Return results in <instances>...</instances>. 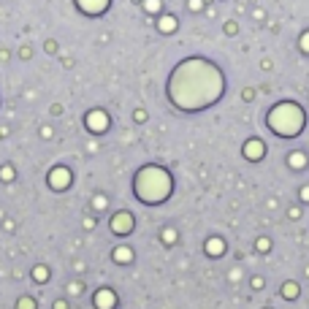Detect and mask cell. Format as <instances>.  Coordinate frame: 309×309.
<instances>
[{
  "label": "cell",
  "mask_w": 309,
  "mask_h": 309,
  "mask_svg": "<svg viewBox=\"0 0 309 309\" xmlns=\"http://www.w3.org/2000/svg\"><path fill=\"white\" fill-rule=\"evenodd\" d=\"M114 304H117V296H114V291H109V287H103V291L95 293V306L98 309H111Z\"/></svg>",
  "instance_id": "cell-11"
},
{
  "label": "cell",
  "mask_w": 309,
  "mask_h": 309,
  "mask_svg": "<svg viewBox=\"0 0 309 309\" xmlns=\"http://www.w3.org/2000/svg\"><path fill=\"white\" fill-rule=\"evenodd\" d=\"M44 49H46V52H57V44H54V41H46Z\"/></svg>",
  "instance_id": "cell-27"
},
{
  "label": "cell",
  "mask_w": 309,
  "mask_h": 309,
  "mask_svg": "<svg viewBox=\"0 0 309 309\" xmlns=\"http://www.w3.org/2000/svg\"><path fill=\"white\" fill-rule=\"evenodd\" d=\"M225 33L234 35V33H236V22H228V25H225Z\"/></svg>",
  "instance_id": "cell-26"
},
{
  "label": "cell",
  "mask_w": 309,
  "mask_h": 309,
  "mask_svg": "<svg viewBox=\"0 0 309 309\" xmlns=\"http://www.w3.org/2000/svg\"><path fill=\"white\" fill-rule=\"evenodd\" d=\"M171 190H173V177L163 166H154V163L141 166L136 171V177H133V196L147 206L168 201Z\"/></svg>",
  "instance_id": "cell-2"
},
{
  "label": "cell",
  "mask_w": 309,
  "mask_h": 309,
  "mask_svg": "<svg viewBox=\"0 0 309 309\" xmlns=\"http://www.w3.org/2000/svg\"><path fill=\"white\" fill-rule=\"evenodd\" d=\"M71 182H73V173H71L68 166H54L49 173H46V185H49L54 192L71 187Z\"/></svg>",
  "instance_id": "cell-5"
},
{
  "label": "cell",
  "mask_w": 309,
  "mask_h": 309,
  "mask_svg": "<svg viewBox=\"0 0 309 309\" xmlns=\"http://www.w3.org/2000/svg\"><path fill=\"white\" fill-rule=\"evenodd\" d=\"M266 152H268V147H266V141L263 139H247L244 144H241V154L249 160V163H260L266 158Z\"/></svg>",
  "instance_id": "cell-6"
},
{
  "label": "cell",
  "mask_w": 309,
  "mask_h": 309,
  "mask_svg": "<svg viewBox=\"0 0 309 309\" xmlns=\"http://www.w3.org/2000/svg\"><path fill=\"white\" fill-rule=\"evenodd\" d=\"M73 3L84 16H101V14L109 11L111 0H73Z\"/></svg>",
  "instance_id": "cell-7"
},
{
  "label": "cell",
  "mask_w": 309,
  "mask_h": 309,
  "mask_svg": "<svg viewBox=\"0 0 309 309\" xmlns=\"http://www.w3.org/2000/svg\"><path fill=\"white\" fill-rule=\"evenodd\" d=\"M206 253H209L211 258L223 255V253H225V241H223V239H217V236H211V239L206 241Z\"/></svg>",
  "instance_id": "cell-12"
},
{
  "label": "cell",
  "mask_w": 309,
  "mask_h": 309,
  "mask_svg": "<svg viewBox=\"0 0 309 309\" xmlns=\"http://www.w3.org/2000/svg\"><path fill=\"white\" fill-rule=\"evenodd\" d=\"M225 95V73L206 57H185L177 63L166 82V98L182 114L211 109Z\"/></svg>",
  "instance_id": "cell-1"
},
{
  "label": "cell",
  "mask_w": 309,
  "mask_h": 309,
  "mask_svg": "<svg viewBox=\"0 0 309 309\" xmlns=\"http://www.w3.org/2000/svg\"><path fill=\"white\" fill-rule=\"evenodd\" d=\"M282 296L285 298H296L298 296V285H293V282L291 285H282Z\"/></svg>",
  "instance_id": "cell-18"
},
{
  "label": "cell",
  "mask_w": 309,
  "mask_h": 309,
  "mask_svg": "<svg viewBox=\"0 0 309 309\" xmlns=\"http://www.w3.org/2000/svg\"><path fill=\"white\" fill-rule=\"evenodd\" d=\"M306 163H309V158H306V152H301V149H293L291 154H287V168H291V171H304Z\"/></svg>",
  "instance_id": "cell-10"
},
{
  "label": "cell",
  "mask_w": 309,
  "mask_h": 309,
  "mask_svg": "<svg viewBox=\"0 0 309 309\" xmlns=\"http://www.w3.org/2000/svg\"><path fill=\"white\" fill-rule=\"evenodd\" d=\"M95 206L103 209V206H106V198H103V196H98V198H95Z\"/></svg>",
  "instance_id": "cell-28"
},
{
  "label": "cell",
  "mask_w": 309,
  "mask_h": 309,
  "mask_svg": "<svg viewBox=\"0 0 309 309\" xmlns=\"http://www.w3.org/2000/svg\"><path fill=\"white\" fill-rule=\"evenodd\" d=\"M258 249H260V253H268V247H272V241H268V239H258V244H255Z\"/></svg>",
  "instance_id": "cell-21"
},
{
  "label": "cell",
  "mask_w": 309,
  "mask_h": 309,
  "mask_svg": "<svg viewBox=\"0 0 309 309\" xmlns=\"http://www.w3.org/2000/svg\"><path fill=\"white\" fill-rule=\"evenodd\" d=\"M133 120H136V122H144V120H147V111H144V109H139L136 114H133Z\"/></svg>",
  "instance_id": "cell-24"
},
{
  "label": "cell",
  "mask_w": 309,
  "mask_h": 309,
  "mask_svg": "<svg viewBox=\"0 0 309 309\" xmlns=\"http://www.w3.org/2000/svg\"><path fill=\"white\" fill-rule=\"evenodd\" d=\"M298 49H301L304 54H309V30H304L301 35H298Z\"/></svg>",
  "instance_id": "cell-17"
},
{
  "label": "cell",
  "mask_w": 309,
  "mask_h": 309,
  "mask_svg": "<svg viewBox=\"0 0 309 309\" xmlns=\"http://www.w3.org/2000/svg\"><path fill=\"white\" fill-rule=\"evenodd\" d=\"M16 309H35V301H33V298H19Z\"/></svg>",
  "instance_id": "cell-20"
},
{
  "label": "cell",
  "mask_w": 309,
  "mask_h": 309,
  "mask_svg": "<svg viewBox=\"0 0 309 309\" xmlns=\"http://www.w3.org/2000/svg\"><path fill=\"white\" fill-rule=\"evenodd\" d=\"M298 196H301V201L309 204V187H301V190H298Z\"/></svg>",
  "instance_id": "cell-25"
},
{
  "label": "cell",
  "mask_w": 309,
  "mask_h": 309,
  "mask_svg": "<svg viewBox=\"0 0 309 309\" xmlns=\"http://www.w3.org/2000/svg\"><path fill=\"white\" fill-rule=\"evenodd\" d=\"M144 11L147 14H160L163 11V0H144Z\"/></svg>",
  "instance_id": "cell-14"
},
{
  "label": "cell",
  "mask_w": 309,
  "mask_h": 309,
  "mask_svg": "<svg viewBox=\"0 0 309 309\" xmlns=\"http://www.w3.org/2000/svg\"><path fill=\"white\" fill-rule=\"evenodd\" d=\"M111 230L117 236L130 234V230H133V215H130V211H117V215L111 217Z\"/></svg>",
  "instance_id": "cell-8"
},
{
  "label": "cell",
  "mask_w": 309,
  "mask_h": 309,
  "mask_svg": "<svg viewBox=\"0 0 309 309\" xmlns=\"http://www.w3.org/2000/svg\"><path fill=\"white\" fill-rule=\"evenodd\" d=\"M54 309H65V301H57V304H54Z\"/></svg>",
  "instance_id": "cell-29"
},
{
  "label": "cell",
  "mask_w": 309,
  "mask_h": 309,
  "mask_svg": "<svg viewBox=\"0 0 309 309\" xmlns=\"http://www.w3.org/2000/svg\"><path fill=\"white\" fill-rule=\"evenodd\" d=\"M84 128L90 133H95V136H103V133L111 128V117L103 109H90L84 114Z\"/></svg>",
  "instance_id": "cell-4"
},
{
  "label": "cell",
  "mask_w": 309,
  "mask_h": 309,
  "mask_svg": "<svg viewBox=\"0 0 309 309\" xmlns=\"http://www.w3.org/2000/svg\"><path fill=\"white\" fill-rule=\"evenodd\" d=\"M30 54H33V49H30V46H22V49H19V57H22V60H27Z\"/></svg>",
  "instance_id": "cell-23"
},
{
  "label": "cell",
  "mask_w": 309,
  "mask_h": 309,
  "mask_svg": "<svg viewBox=\"0 0 309 309\" xmlns=\"http://www.w3.org/2000/svg\"><path fill=\"white\" fill-rule=\"evenodd\" d=\"M114 260H117V263H130V260H133V249L117 247V249H114Z\"/></svg>",
  "instance_id": "cell-13"
},
{
  "label": "cell",
  "mask_w": 309,
  "mask_h": 309,
  "mask_svg": "<svg viewBox=\"0 0 309 309\" xmlns=\"http://www.w3.org/2000/svg\"><path fill=\"white\" fill-rule=\"evenodd\" d=\"M177 27H179V19L173 16V14H160V16H158V30H160L163 35L177 33Z\"/></svg>",
  "instance_id": "cell-9"
},
{
  "label": "cell",
  "mask_w": 309,
  "mask_h": 309,
  "mask_svg": "<svg viewBox=\"0 0 309 309\" xmlns=\"http://www.w3.org/2000/svg\"><path fill=\"white\" fill-rule=\"evenodd\" d=\"M304 125H306V111L296 101H279L266 111V128L279 139L301 136Z\"/></svg>",
  "instance_id": "cell-3"
},
{
  "label": "cell",
  "mask_w": 309,
  "mask_h": 309,
  "mask_svg": "<svg viewBox=\"0 0 309 309\" xmlns=\"http://www.w3.org/2000/svg\"><path fill=\"white\" fill-rule=\"evenodd\" d=\"M14 166H0V182H14Z\"/></svg>",
  "instance_id": "cell-15"
},
{
  "label": "cell",
  "mask_w": 309,
  "mask_h": 309,
  "mask_svg": "<svg viewBox=\"0 0 309 309\" xmlns=\"http://www.w3.org/2000/svg\"><path fill=\"white\" fill-rule=\"evenodd\" d=\"M187 8H190V11H201V8H204V0H190Z\"/></svg>",
  "instance_id": "cell-22"
},
{
  "label": "cell",
  "mask_w": 309,
  "mask_h": 309,
  "mask_svg": "<svg viewBox=\"0 0 309 309\" xmlns=\"http://www.w3.org/2000/svg\"><path fill=\"white\" fill-rule=\"evenodd\" d=\"M163 241H166V244H173V241H177V230L166 228V230H163Z\"/></svg>",
  "instance_id": "cell-19"
},
{
  "label": "cell",
  "mask_w": 309,
  "mask_h": 309,
  "mask_svg": "<svg viewBox=\"0 0 309 309\" xmlns=\"http://www.w3.org/2000/svg\"><path fill=\"white\" fill-rule=\"evenodd\" d=\"M33 277H35V282H46V279H49V268H46V266H35Z\"/></svg>",
  "instance_id": "cell-16"
}]
</instances>
